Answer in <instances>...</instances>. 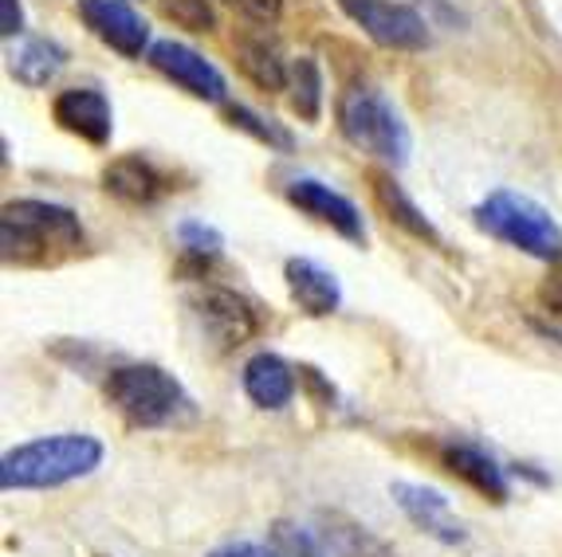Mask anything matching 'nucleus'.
<instances>
[{
  "instance_id": "1",
  "label": "nucleus",
  "mask_w": 562,
  "mask_h": 557,
  "mask_svg": "<svg viewBox=\"0 0 562 557\" xmlns=\"http://www.w3.org/2000/svg\"><path fill=\"white\" fill-rule=\"evenodd\" d=\"M83 248L79 216L47 201H9L0 213V255L16 268H52Z\"/></svg>"
},
{
  "instance_id": "2",
  "label": "nucleus",
  "mask_w": 562,
  "mask_h": 557,
  "mask_svg": "<svg viewBox=\"0 0 562 557\" xmlns=\"http://www.w3.org/2000/svg\"><path fill=\"white\" fill-rule=\"evenodd\" d=\"M103 464V444L87 432H59L12 447L0 459V484L4 491H47L71 479H83Z\"/></svg>"
},
{
  "instance_id": "3",
  "label": "nucleus",
  "mask_w": 562,
  "mask_h": 557,
  "mask_svg": "<svg viewBox=\"0 0 562 557\" xmlns=\"http://www.w3.org/2000/svg\"><path fill=\"white\" fill-rule=\"evenodd\" d=\"M106 400L134 428H166L189 412V397L173 373L161 365H119L106 377Z\"/></svg>"
},
{
  "instance_id": "4",
  "label": "nucleus",
  "mask_w": 562,
  "mask_h": 557,
  "mask_svg": "<svg viewBox=\"0 0 562 557\" xmlns=\"http://www.w3.org/2000/svg\"><path fill=\"white\" fill-rule=\"evenodd\" d=\"M338 130L362 154H374L382 161L402 166L409 158V130H405L402 114L390 106L382 91L366 83H350L347 91L338 94Z\"/></svg>"
},
{
  "instance_id": "5",
  "label": "nucleus",
  "mask_w": 562,
  "mask_h": 557,
  "mask_svg": "<svg viewBox=\"0 0 562 557\" xmlns=\"http://www.w3.org/2000/svg\"><path fill=\"white\" fill-rule=\"evenodd\" d=\"M476 224L487 236L512 243V248L527 251L535 260H562V228L554 224V216L543 205H535L531 196L499 189L487 201H480Z\"/></svg>"
},
{
  "instance_id": "6",
  "label": "nucleus",
  "mask_w": 562,
  "mask_h": 557,
  "mask_svg": "<svg viewBox=\"0 0 562 557\" xmlns=\"http://www.w3.org/2000/svg\"><path fill=\"white\" fill-rule=\"evenodd\" d=\"M186 307L193 310L201 334H205L216 350H236V345H244L256 334L252 307H248V303L228 287H213V283H205V287L189 291Z\"/></svg>"
},
{
  "instance_id": "7",
  "label": "nucleus",
  "mask_w": 562,
  "mask_h": 557,
  "mask_svg": "<svg viewBox=\"0 0 562 557\" xmlns=\"http://www.w3.org/2000/svg\"><path fill=\"white\" fill-rule=\"evenodd\" d=\"M338 4L374 44L397 47V52H422L429 44V24L409 4H394V0H338Z\"/></svg>"
},
{
  "instance_id": "8",
  "label": "nucleus",
  "mask_w": 562,
  "mask_h": 557,
  "mask_svg": "<svg viewBox=\"0 0 562 557\" xmlns=\"http://www.w3.org/2000/svg\"><path fill=\"white\" fill-rule=\"evenodd\" d=\"M79 20L91 29L94 39H103L119 56L138 59L150 47V24L126 4V0H76Z\"/></svg>"
},
{
  "instance_id": "9",
  "label": "nucleus",
  "mask_w": 562,
  "mask_h": 557,
  "mask_svg": "<svg viewBox=\"0 0 562 557\" xmlns=\"http://www.w3.org/2000/svg\"><path fill=\"white\" fill-rule=\"evenodd\" d=\"M150 64L193 99L225 103V75L216 71L205 56H198L193 47L178 44V39H158V44H150Z\"/></svg>"
},
{
  "instance_id": "10",
  "label": "nucleus",
  "mask_w": 562,
  "mask_h": 557,
  "mask_svg": "<svg viewBox=\"0 0 562 557\" xmlns=\"http://www.w3.org/2000/svg\"><path fill=\"white\" fill-rule=\"evenodd\" d=\"M288 201L300 213L315 216L319 224L335 228L338 236H347V240L362 243L366 240V224H362V213L355 208V201H347L342 193H335L330 185L315 181V177H303V181H291L288 185Z\"/></svg>"
},
{
  "instance_id": "11",
  "label": "nucleus",
  "mask_w": 562,
  "mask_h": 557,
  "mask_svg": "<svg viewBox=\"0 0 562 557\" xmlns=\"http://www.w3.org/2000/svg\"><path fill=\"white\" fill-rule=\"evenodd\" d=\"M52 114L64 126L67 134L91 141V146H106L114 130V114L111 103H106L103 91L94 87H71V91H59L56 103H52Z\"/></svg>"
},
{
  "instance_id": "12",
  "label": "nucleus",
  "mask_w": 562,
  "mask_h": 557,
  "mask_svg": "<svg viewBox=\"0 0 562 557\" xmlns=\"http://www.w3.org/2000/svg\"><path fill=\"white\" fill-rule=\"evenodd\" d=\"M394 499L405 514H409L413 526H422L425 534L441 542H464V522L452 514L449 499L441 491L422 484H394Z\"/></svg>"
},
{
  "instance_id": "13",
  "label": "nucleus",
  "mask_w": 562,
  "mask_h": 557,
  "mask_svg": "<svg viewBox=\"0 0 562 557\" xmlns=\"http://www.w3.org/2000/svg\"><path fill=\"white\" fill-rule=\"evenodd\" d=\"M283 278H288L291 298H295L303 315H311V318L335 315L338 303H342L338 278L330 275L327 268H319L315 260H288V268H283Z\"/></svg>"
},
{
  "instance_id": "14",
  "label": "nucleus",
  "mask_w": 562,
  "mask_h": 557,
  "mask_svg": "<svg viewBox=\"0 0 562 557\" xmlns=\"http://www.w3.org/2000/svg\"><path fill=\"white\" fill-rule=\"evenodd\" d=\"M244 393L260 409H283L295 397V370L276 353H256L244 365Z\"/></svg>"
},
{
  "instance_id": "15",
  "label": "nucleus",
  "mask_w": 562,
  "mask_h": 557,
  "mask_svg": "<svg viewBox=\"0 0 562 557\" xmlns=\"http://www.w3.org/2000/svg\"><path fill=\"white\" fill-rule=\"evenodd\" d=\"M441 459L457 479H464V484L472 487V491L487 495V499H496V502L507 499L504 467H499L487 452H480L476 444H445Z\"/></svg>"
},
{
  "instance_id": "16",
  "label": "nucleus",
  "mask_w": 562,
  "mask_h": 557,
  "mask_svg": "<svg viewBox=\"0 0 562 557\" xmlns=\"http://www.w3.org/2000/svg\"><path fill=\"white\" fill-rule=\"evenodd\" d=\"M209 557H327L315 534L291 522H276L263 542H228Z\"/></svg>"
},
{
  "instance_id": "17",
  "label": "nucleus",
  "mask_w": 562,
  "mask_h": 557,
  "mask_svg": "<svg viewBox=\"0 0 562 557\" xmlns=\"http://www.w3.org/2000/svg\"><path fill=\"white\" fill-rule=\"evenodd\" d=\"M103 189L126 205H154L161 193H166V181L161 173L142 158H119L106 166L103 173Z\"/></svg>"
},
{
  "instance_id": "18",
  "label": "nucleus",
  "mask_w": 562,
  "mask_h": 557,
  "mask_svg": "<svg viewBox=\"0 0 562 557\" xmlns=\"http://www.w3.org/2000/svg\"><path fill=\"white\" fill-rule=\"evenodd\" d=\"M64 67V47L52 39H24L9 56V71L24 87H47Z\"/></svg>"
},
{
  "instance_id": "19",
  "label": "nucleus",
  "mask_w": 562,
  "mask_h": 557,
  "mask_svg": "<svg viewBox=\"0 0 562 557\" xmlns=\"http://www.w3.org/2000/svg\"><path fill=\"white\" fill-rule=\"evenodd\" d=\"M236 59H240V71L248 75L260 91H283V87L291 83V75H288V67H283L280 52L268 47L263 39H244L240 52H236Z\"/></svg>"
},
{
  "instance_id": "20",
  "label": "nucleus",
  "mask_w": 562,
  "mask_h": 557,
  "mask_svg": "<svg viewBox=\"0 0 562 557\" xmlns=\"http://www.w3.org/2000/svg\"><path fill=\"white\" fill-rule=\"evenodd\" d=\"M374 189H378V201L385 205V213L394 216L402 228H409L413 236H422V240H432L437 243V228H432L429 220H425V213L417 205H413L409 196L402 193V189L390 181V177H374Z\"/></svg>"
},
{
  "instance_id": "21",
  "label": "nucleus",
  "mask_w": 562,
  "mask_h": 557,
  "mask_svg": "<svg viewBox=\"0 0 562 557\" xmlns=\"http://www.w3.org/2000/svg\"><path fill=\"white\" fill-rule=\"evenodd\" d=\"M291 106H295V114L307 122L319 118L323 111V75L319 67H315V59L303 56L300 64L291 67Z\"/></svg>"
},
{
  "instance_id": "22",
  "label": "nucleus",
  "mask_w": 562,
  "mask_h": 557,
  "mask_svg": "<svg viewBox=\"0 0 562 557\" xmlns=\"http://www.w3.org/2000/svg\"><path fill=\"white\" fill-rule=\"evenodd\" d=\"M228 122H233V126H240V130H248V134H252V138L268 141V146H276V149H291V134L283 130L280 122L260 118V114H252V111H248V106H233V111H228Z\"/></svg>"
},
{
  "instance_id": "23",
  "label": "nucleus",
  "mask_w": 562,
  "mask_h": 557,
  "mask_svg": "<svg viewBox=\"0 0 562 557\" xmlns=\"http://www.w3.org/2000/svg\"><path fill=\"white\" fill-rule=\"evenodd\" d=\"M178 240H181V248H189L193 255H216V251H221V232L209 228L205 220H181Z\"/></svg>"
},
{
  "instance_id": "24",
  "label": "nucleus",
  "mask_w": 562,
  "mask_h": 557,
  "mask_svg": "<svg viewBox=\"0 0 562 557\" xmlns=\"http://www.w3.org/2000/svg\"><path fill=\"white\" fill-rule=\"evenodd\" d=\"M166 12L178 20V24H186V29H193V32L213 29V12H209L205 0H166Z\"/></svg>"
},
{
  "instance_id": "25",
  "label": "nucleus",
  "mask_w": 562,
  "mask_h": 557,
  "mask_svg": "<svg viewBox=\"0 0 562 557\" xmlns=\"http://www.w3.org/2000/svg\"><path fill=\"white\" fill-rule=\"evenodd\" d=\"M225 4L240 12V16H248L252 24H272L283 9V0H225Z\"/></svg>"
},
{
  "instance_id": "26",
  "label": "nucleus",
  "mask_w": 562,
  "mask_h": 557,
  "mask_svg": "<svg viewBox=\"0 0 562 557\" xmlns=\"http://www.w3.org/2000/svg\"><path fill=\"white\" fill-rule=\"evenodd\" d=\"M0 32L4 39L20 36L24 32V12H20V0H0Z\"/></svg>"
},
{
  "instance_id": "27",
  "label": "nucleus",
  "mask_w": 562,
  "mask_h": 557,
  "mask_svg": "<svg viewBox=\"0 0 562 557\" xmlns=\"http://www.w3.org/2000/svg\"><path fill=\"white\" fill-rule=\"evenodd\" d=\"M543 307L551 310V315L562 322V268L554 271V275L543 283Z\"/></svg>"
}]
</instances>
